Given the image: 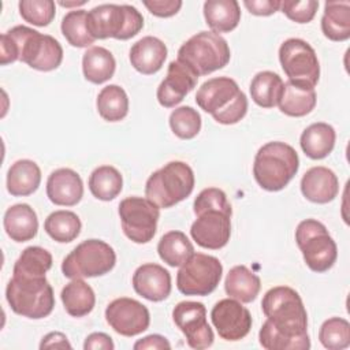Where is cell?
<instances>
[{
	"instance_id": "cell-16",
	"label": "cell",
	"mask_w": 350,
	"mask_h": 350,
	"mask_svg": "<svg viewBox=\"0 0 350 350\" xmlns=\"http://www.w3.org/2000/svg\"><path fill=\"white\" fill-rule=\"evenodd\" d=\"M211 320L219 336L230 342L243 339L250 332L253 323L250 312L234 298L216 302L211 310Z\"/></svg>"
},
{
	"instance_id": "cell-40",
	"label": "cell",
	"mask_w": 350,
	"mask_h": 350,
	"mask_svg": "<svg viewBox=\"0 0 350 350\" xmlns=\"http://www.w3.org/2000/svg\"><path fill=\"white\" fill-rule=\"evenodd\" d=\"M201 115L189 105L175 108L170 115V127L180 139H191L201 130Z\"/></svg>"
},
{
	"instance_id": "cell-39",
	"label": "cell",
	"mask_w": 350,
	"mask_h": 350,
	"mask_svg": "<svg viewBox=\"0 0 350 350\" xmlns=\"http://www.w3.org/2000/svg\"><path fill=\"white\" fill-rule=\"evenodd\" d=\"M319 339L328 350H343L350 346V323L342 317L325 320L319 329Z\"/></svg>"
},
{
	"instance_id": "cell-21",
	"label": "cell",
	"mask_w": 350,
	"mask_h": 350,
	"mask_svg": "<svg viewBox=\"0 0 350 350\" xmlns=\"http://www.w3.org/2000/svg\"><path fill=\"white\" fill-rule=\"evenodd\" d=\"M301 193L314 204L331 202L339 193L338 176L324 165L312 167L301 179Z\"/></svg>"
},
{
	"instance_id": "cell-19",
	"label": "cell",
	"mask_w": 350,
	"mask_h": 350,
	"mask_svg": "<svg viewBox=\"0 0 350 350\" xmlns=\"http://www.w3.org/2000/svg\"><path fill=\"white\" fill-rule=\"evenodd\" d=\"M134 291L152 302H160L171 294V275L170 272L154 262L139 265L133 275Z\"/></svg>"
},
{
	"instance_id": "cell-22",
	"label": "cell",
	"mask_w": 350,
	"mask_h": 350,
	"mask_svg": "<svg viewBox=\"0 0 350 350\" xmlns=\"http://www.w3.org/2000/svg\"><path fill=\"white\" fill-rule=\"evenodd\" d=\"M168 49L165 44L153 36H145L130 49L131 66L144 75L156 74L167 59Z\"/></svg>"
},
{
	"instance_id": "cell-33",
	"label": "cell",
	"mask_w": 350,
	"mask_h": 350,
	"mask_svg": "<svg viewBox=\"0 0 350 350\" xmlns=\"http://www.w3.org/2000/svg\"><path fill=\"white\" fill-rule=\"evenodd\" d=\"M284 82L273 71H260L250 82L252 100L262 108H273L278 105Z\"/></svg>"
},
{
	"instance_id": "cell-4",
	"label": "cell",
	"mask_w": 350,
	"mask_h": 350,
	"mask_svg": "<svg viewBox=\"0 0 350 350\" xmlns=\"http://www.w3.org/2000/svg\"><path fill=\"white\" fill-rule=\"evenodd\" d=\"M299 168L297 150L280 141H272L262 145L253 163V175L260 187L267 191H279L284 189L295 176Z\"/></svg>"
},
{
	"instance_id": "cell-20",
	"label": "cell",
	"mask_w": 350,
	"mask_h": 350,
	"mask_svg": "<svg viewBox=\"0 0 350 350\" xmlns=\"http://www.w3.org/2000/svg\"><path fill=\"white\" fill-rule=\"evenodd\" d=\"M46 196L55 205H77L83 196V183L79 174L71 168L52 171L46 180Z\"/></svg>"
},
{
	"instance_id": "cell-6",
	"label": "cell",
	"mask_w": 350,
	"mask_h": 350,
	"mask_svg": "<svg viewBox=\"0 0 350 350\" xmlns=\"http://www.w3.org/2000/svg\"><path fill=\"white\" fill-rule=\"evenodd\" d=\"M5 299L14 313L33 320L49 316L55 308L53 290L45 276H12L5 287Z\"/></svg>"
},
{
	"instance_id": "cell-5",
	"label": "cell",
	"mask_w": 350,
	"mask_h": 350,
	"mask_svg": "<svg viewBox=\"0 0 350 350\" xmlns=\"http://www.w3.org/2000/svg\"><path fill=\"white\" fill-rule=\"evenodd\" d=\"M194 172L185 161H170L154 171L145 183V197L159 208H171L194 189Z\"/></svg>"
},
{
	"instance_id": "cell-35",
	"label": "cell",
	"mask_w": 350,
	"mask_h": 350,
	"mask_svg": "<svg viewBox=\"0 0 350 350\" xmlns=\"http://www.w3.org/2000/svg\"><path fill=\"white\" fill-rule=\"evenodd\" d=\"M52 267V254L41 246L26 247L14 264L12 276L44 278Z\"/></svg>"
},
{
	"instance_id": "cell-46",
	"label": "cell",
	"mask_w": 350,
	"mask_h": 350,
	"mask_svg": "<svg viewBox=\"0 0 350 350\" xmlns=\"http://www.w3.org/2000/svg\"><path fill=\"white\" fill-rule=\"evenodd\" d=\"M135 350H168L171 349V343L168 342L167 338L159 335V334H152L148 335L134 343Z\"/></svg>"
},
{
	"instance_id": "cell-10",
	"label": "cell",
	"mask_w": 350,
	"mask_h": 350,
	"mask_svg": "<svg viewBox=\"0 0 350 350\" xmlns=\"http://www.w3.org/2000/svg\"><path fill=\"white\" fill-rule=\"evenodd\" d=\"M295 242L302 252L304 261L313 272L321 273L332 268L338 258V247L327 227L316 219L299 221Z\"/></svg>"
},
{
	"instance_id": "cell-2",
	"label": "cell",
	"mask_w": 350,
	"mask_h": 350,
	"mask_svg": "<svg viewBox=\"0 0 350 350\" xmlns=\"http://www.w3.org/2000/svg\"><path fill=\"white\" fill-rule=\"evenodd\" d=\"M16 60L38 71H52L63 62V48L52 36L18 25L0 36L1 66Z\"/></svg>"
},
{
	"instance_id": "cell-38",
	"label": "cell",
	"mask_w": 350,
	"mask_h": 350,
	"mask_svg": "<svg viewBox=\"0 0 350 350\" xmlns=\"http://www.w3.org/2000/svg\"><path fill=\"white\" fill-rule=\"evenodd\" d=\"M62 34L71 46L88 48L96 38L88 26V12L85 10L68 11L62 19Z\"/></svg>"
},
{
	"instance_id": "cell-47",
	"label": "cell",
	"mask_w": 350,
	"mask_h": 350,
	"mask_svg": "<svg viewBox=\"0 0 350 350\" xmlns=\"http://www.w3.org/2000/svg\"><path fill=\"white\" fill-rule=\"evenodd\" d=\"M85 350H96V349H104V350H113L115 345L112 342V338L104 332H93L88 335L83 343Z\"/></svg>"
},
{
	"instance_id": "cell-3",
	"label": "cell",
	"mask_w": 350,
	"mask_h": 350,
	"mask_svg": "<svg viewBox=\"0 0 350 350\" xmlns=\"http://www.w3.org/2000/svg\"><path fill=\"white\" fill-rule=\"evenodd\" d=\"M196 103L220 124H235L247 112V97L230 77L205 81L197 90Z\"/></svg>"
},
{
	"instance_id": "cell-8",
	"label": "cell",
	"mask_w": 350,
	"mask_h": 350,
	"mask_svg": "<svg viewBox=\"0 0 350 350\" xmlns=\"http://www.w3.org/2000/svg\"><path fill=\"white\" fill-rule=\"evenodd\" d=\"M88 26L96 40H129L142 30L144 16L129 4H101L88 12Z\"/></svg>"
},
{
	"instance_id": "cell-24",
	"label": "cell",
	"mask_w": 350,
	"mask_h": 350,
	"mask_svg": "<svg viewBox=\"0 0 350 350\" xmlns=\"http://www.w3.org/2000/svg\"><path fill=\"white\" fill-rule=\"evenodd\" d=\"M41 183V170L33 160H16L7 172V190L14 197L33 194Z\"/></svg>"
},
{
	"instance_id": "cell-11",
	"label": "cell",
	"mask_w": 350,
	"mask_h": 350,
	"mask_svg": "<svg viewBox=\"0 0 350 350\" xmlns=\"http://www.w3.org/2000/svg\"><path fill=\"white\" fill-rule=\"evenodd\" d=\"M223 265L215 256L193 253L176 273V287L185 295L205 297L220 283Z\"/></svg>"
},
{
	"instance_id": "cell-36",
	"label": "cell",
	"mask_w": 350,
	"mask_h": 350,
	"mask_svg": "<svg viewBox=\"0 0 350 350\" xmlns=\"http://www.w3.org/2000/svg\"><path fill=\"white\" fill-rule=\"evenodd\" d=\"M90 193L101 201H111L118 197L123 187L120 172L112 165H100L93 170L89 176Z\"/></svg>"
},
{
	"instance_id": "cell-49",
	"label": "cell",
	"mask_w": 350,
	"mask_h": 350,
	"mask_svg": "<svg viewBox=\"0 0 350 350\" xmlns=\"http://www.w3.org/2000/svg\"><path fill=\"white\" fill-rule=\"evenodd\" d=\"M86 1H74V3H64V1H60L59 4L60 5H63V7H71V5H75V7H78V5H83Z\"/></svg>"
},
{
	"instance_id": "cell-48",
	"label": "cell",
	"mask_w": 350,
	"mask_h": 350,
	"mask_svg": "<svg viewBox=\"0 0 350 350\" xmlns=\"http://www.w3.org/2000/svg\"><path fill=\"white\" fill-rule=\"evenodd\" d=\"M71 349V345L67 340V336L62 332H49L46 334L41 343L40 349Z\"/></svg>"
},
{
	"instance_id": "cell-32",
	"label": "cell",
	"mask_w": 350,
	"mask_h": 350,
	"mask_svg": "<svg viewBox=\"0 0 350 350\" xmlns=\"http://www.w3.org/2000/svg\"><path fill=\"white\" fill-rule=\"evenodd\" d=\"M159 257L170 267L183 265L194 253L193 243L182 231L165 232L157 243Z\"/></svg>"
},
{
	"instance_id": "cell-29",
	"label": "cell",
	"mask_w": 350,
	"mask_h": 350,
	"mask_svg": "<svg viewBox=\"0 0 350 350\" xmlns=\"http://www.w3.org/2000/svg\"><path fill=\"white\" fill-rule=\"evenodd\" d=\"M321 31L331 41L350 38V1H325Z\"/></svg>"
},
{
	"instance_id": "cell-37",
	"label": "cell",
	"mask_w": 350,
	"mask_h": 350,
	"mask_svg": "<svg viewBox=\"0 0 350 350\" xmlns=\"http://www.w3.org/2000/svg\"><path fill=\"white\" fill-rule=\"evenodd\" d=\"M82 228L81 219L71 211H55L44 221L45 232L59 243L74 241Z\"/></svg>"
},
{
	"instance_id": "cell-31",
	"label": "cell",
	"mask_w": 350,
	"mask_h": 350,
	"mask_svg": "<svg viewBox=\"0 0 350 350\" xmlns=\"http://www.w3.org/2000/svg\"><path fill=\"white\" fill-rule=\"evenodd\" d=\"M66 312L72 317H83L89 314L96 305L93 288L83 279H71L60 294Z\"/></svg>"
},
{
	"instance_id": "cell-1",
	"label": "cell",
	"mask_w": 350,
	"mask_h": 350,
	"mask_svg": "<svg viewBox=\"0 0 350 350\" xmlns=\"http://www.w3.org/2000/svg\"><path fill=\"white\" fill-rule=\"evenodd\" d=\"M267 320L258 340L267 350H308V313L301 295L288 286L269 288L261 301Z\"/></svg>"
},
{
	"instance_id": "cell-34",
	"label": "cell",
	"mask_w": 350,
	"mask_h": 350,
	"mask_svg": "<svg viewBox=\"0 0 350 350\" xmlns=\"http://www.w3.org/2000/svg\"><path fill=\"white\" fill-rule=\"evenodd\" d=\"M96 107L98 115L107 122H120L129 113V97L119 85L103 88L97 96Z\"/></svg>"
},
{
	"instance_id": "cell-43",
	"label": "cell",
	"mask_w": 350,
	"mask_h": 350,
	"mask_svg": "<svg viewBox=\"0 0 350 350\" xmlns=\"http://www.w3.org/2000/svg\"><path fill=\"white\" fill-rule=\"evenodd\" d=\"M282 12L291 19L293 22L297 23H309L319 8V1L316 0H304V1H297V0H286L280 3Z\"/></svg>"
},
{
	"instance_id": "cell-42",
	"label": "cell",
	"mask_w": 350,
	"mask_h": 350,
	"mask_svg": "<svg viewBox=\"0 0 350 350\" xmlns=\"http://www.w3.org/2000/svg\"><path fill=\"white\" fill-rule=\"evenodd\" d=\"M193 211L196 216L206 211H220L232 215L231 204L227 200L226 193L217 187H208L200 191L193 204Z\"/></svg>"
},
{
	"instance_id": "cell-17",
	"label": "cell",
	"mask_w": 350,
	"mask_h": 350,
	"mask_svg": "<svg viewBox=\"0 0 350 350\" xmlns=\"http://www.w3.org/2000/svg\"><path fill=\"white\" fill-rule=\"evenodd\" d=\"M190 235L204 249H221L230 241L231 215L220 211H206L197 216L191 224Z\"/></svg>"
},
{
	"instance_id": "cell-14",
	"label": "cell",
	"mask_w": 350,
	"mask_h": 350,
	"mask_svg": "<svg viewBox=\"0 0 350 350\" xmlns=\"http://www.w3.org/2000/svg\"><path fill=\"white\" fill-rule=\"evenodd\" d=\"M175 325L186 336L191 349L202 350L213 345L215 335L206 320V308L202 302L182 301L172 310Z\"/></svg>"
},
{
	"instance_id": "cell-13",
	"label": "cell",
	"mask_w": 350,
	"mask_h": 350,
	"mask_svg": "<svg viewBox=\"0 0 350 350\" xmlns=\"http://www.w3.org/2000/svg\"><path fill=\"white\" fill-rule=\"evenodd\" d=\"M119 217L124 235L134 243L153 239L160 217V208L144 197H127L119 204Z\"/></svg>"
},
{
	"instance_id": "cell-27",
	"label": "cell",
	"mask_w": 350,
	"mask_h": 350,
	"mask_svg": "<svg viewBox=\"0 0 350 350\" xmlns=\"http://www.w3.org/2000/svg\"><path fill=\"white\" fill-rule=\"evenodd\" d=\"M261 288L260 278L246 265L232 267L224 280V290L230 298L242 304H249L256 299Z\"/></svg>"
},
{
	"instance_id": "cell-45",
	"label": "cell",
	"mask_w": 350,
	"mask_h": 350,
	"mask_svg": "<svg viewBox=\"0 0 350 350\" xmlns=\"http://www.w3.org/2000/svg\"><path fill=\"white\" fill-rule=\"evenodd\" d=\"M280 3L278 0H245L243 5L247 11L257 16H268L275 14L280 8Z\"/></svg>"
},
{
	"instance_id": "cell-25",
	"label": "cell",
	"mask_w": 350,
	"mask_h": 350,
	"mask_svg": "<svg viewBox=\"0 0 350 350\" xmlns=\"http://www.w3.org/2000/svg\"><path fill=\"white\" fill-rule=\"evenodd\" d=\"M336 133L334 127L324 122L312 123L308 126L299 138L302 152L313 160H321L327 157L335 146Z\"/></svg>"
},
{
	"instance_id": "cell-23",
	"label": "cell",
	"mask_w": 350,
	"mask_h": 350,
	"mask_svg": "<svg viewBox=\"0 0 350 350\" xmlns=\"http://www.w3.org/2000/svg\"><path fill=\"white\" fill-rule=\"evenodd\" d=\"M7 235L15 242L33 239L38 231L37 213L29 204H15L10 206L3 219Z\"/></svg>"
},
{
	"instance_id": "cell-26",
	"label": "cell",
	"mask_w": 350,
	"mask_h": 350,
	"mask_svg": "<svg viewBox=\"0 0 350 350\" xmlns=\"http://www.w3.org/2000/svg\"><path fill=\"white\" fill-rule=\"evenodd\" d=\"M317 96L314 88L301 86L290 81L284 82L278 107L287 116L301 118L310 113L316 107Z\"/></svg>"
},
{
	"instance_id": "cell-7",
	"label": "cell",
	"mask_w": 350,
	"mask_h": 350,
	"mask_svg": "<svg viewBox=\"0 0 350 350\" xmlns=\"http://www.w3.org/2000/svg\"><path fill=\"white\" fill-rule=\"evenodd\" d=\"M230 57L231 52L227 41L215 31L204 30L180 45L176 60L201 77L227 66Z\"/></svg>"
},
{
	"instance_id": "cell-18",
	"label": "cell",
	"mask_w": 350,
	"mask_h": 350,
	"mask_svg": "<svg viewBox=\"0 0 350 350\" xmlns=\"http://www.w3.org/2000/svg\"><path fill=\"white\" fill-rule=\"evenodd\" d=\"M198 75L179 60H172L168 64L167 75L157 88V101L164 108L178 105L197 85Z\"/></svg>"
},
{
	"instance_id": "cell-28",
	"label": "cell",
	"mask_w": 350,
	"mask_h": 350,
	"mask_svg": "<svg viewBox=\"0 0 350 350\" xmlns=\"http://www.w3.org/2000/svg\"><path fill=\"white\" fill-rule=\"evenodd\" d=\"M204 18L215 33H230L241 21V8L235 0H208L204 3Z\"/></svg>"
},
{
	"instance_id": "cell-15",
	"label": "cell",
	"mask_w": 350,
	"mask_h": 350,
	"mask_svg": "<svg viewBox=\"0 0 350 350\" xmlns=\"http://www.w3.org/2000/svg\"><path fill=\"white\" fill-rule=\"evenodd\" d=\"M105 320L109 327L123 336H135L148 329L150 314L139 301L120 297L109 302L105 309Z\"/></svg>"
},
{
	"instance_id": "cell-30",
	"label": "cell",
	"mask_w": 350,
	"mask_h": 350,
	"mask_svg": "<svg viewBox=\"0 0 350 350\" xmlns=\"http://www.w3.org/2000/svg\"><path fill=\"white\" fill-rule=\"evenodd\" d=\"M116 68L113 55L104 46H90L82 56V71L86 81L100 85L109 81Z\"/></svg>"
},
{
	"instance_id": "cell-44",
	"label": "cell",
	"mask_w": 350,
	"mask_h": 350,
	"mask_svg": "<svg viewBox=\"0 0 350 350\" xmlns=\"http://www.w3.org/2000/svg\"><path fill=\"white\" fill-rule=\"evenodd\" d=\"M144 5L150 14L159 18H170L178 14L182 7L180 0H145Z\"/></svg>"
},
{
	"instance_id": "cell-12",
	"label": "cell",
	"mask_w": 350,
	"mask_h": 350,
	"mask_svg": "<svg viewBox=\"0 0 350 350\" xmlns=\"http://www.w3.org/2000/svg\"><path fill=\"white\" fill-rule=\"evenodd\" d=\"M279 60L288 81L314 88L320 78V63L316 51L301 38H288L279 48Z\"/></svg>"
},
{
	"instance_id": "cell-9",
	"label": "cell",
	"mask_w": 350,
	"mask_h": 350,
	"mask_svg": "<svg viewBox=\"0 0 350 350\" xmlns=\"http://www.w3.org/2000/svg\"><path fill=\"white\" fill-rule=\"evenodd\" d=\"M116 264L112 246L101 239H86L63 260L62 272L68 279L96 278L108 273Z\"/></svg>"
},
{
	"instance_id": "cell-41",
	"label": "cell",
	"mask_w": 350,
	"mask_h": 350,
	"mask_svg": "<svg viewBox=\"0 0 350 350\" xmlns=\"http://www.w3.org/2000/svg\"><path fill=\"white\" fill-rule=\"evenodd\" d=\"M18 7L21 16L38 27L48 26L56 14V5L52 0H22Z\"/></svg>"
}]
</instances>
